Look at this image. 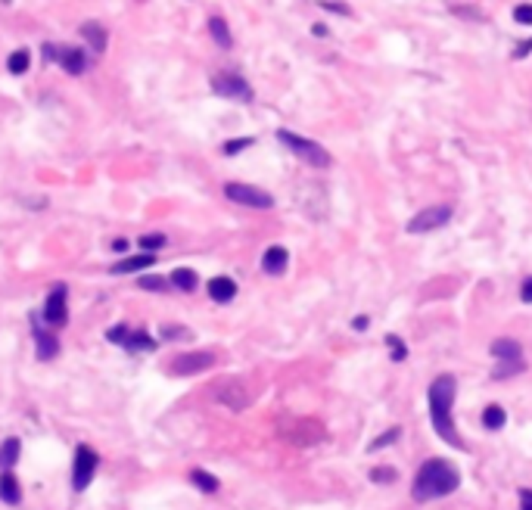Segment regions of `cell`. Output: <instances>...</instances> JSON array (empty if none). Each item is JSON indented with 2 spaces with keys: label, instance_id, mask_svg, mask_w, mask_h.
Instances as JSON below:
<instances>
[{
  "label": "cell",
  "instance_id": "obj_31",
  "mask_svg": "<svg viewBox=\"0 0 532 510\" xmlns=\"http://www.w3.org/2000/svg\"><path fill=\"white\" fill-rule=\"evenodd\" d=\"M398 433H402V429H398V426H392V429H389L386 435H380V439H374V442H370V445H368V451H380V448H386V445H392V442L398 439Z\"/></svg>",
  "mask_w": 532,
  "mask_h": 510
},
{
  "label": "cell",
  "instance_id": "obj_21",
  "mask_svg": "<svg viewBox=\"0 0 532 510\" xmlns=\"http://www.w3.org/2000/svg\"><path fill=\"white\" fill-rule=\"evenodd\" d=\"M31 65V53L25 50V47H19V50H13L10 56H6V69L13 72V75H25Z\"/></svg>",
  "mask_w": 532,
  "mask_h": 510
},
{
  "label": "cell",
  "instance_id": "obj_38",
  "mask_svg": "<svg viewBox=\"0 0 532 510\" xmlns=\"http://www.w3.org/2000/svg\"><path fill=\"white\" fill-rule=\"evenodd\" d=\"M520 504H523V510H532V488H523L520 492Z\"/></svg>",
  "mask_w": 532,
  "mask_h": 510
},
{
  "label": "cell",
  "instance_id": "obj_28",
  "mask_svg": "<svg viewBox=\"0 0 532 510\" xmlns=\"http://www.w3.org/2000/svg\"><path fill=\"white\" fill-rule=\"evenodd\" d=\"M386 346L392 348V361H405L408 358V348H405V342L396 337V333H389L386 337Z\"/></svg>",
  "mask_w": 532,
  "mask_h": 510
},
{
  "label": "cell",
  "instance_id": "obj_18",
  "mask_svg": "<svg viewBox=\"0 0 532 510\" xmlns=\"http://www.w3.org/2000/svg\"><path fill=\"white\" fill-rule=\"evenodd\" d=\"M209 35L215 38V44L221 47V50H230V47H234V35H230L228 22H224L221 16H209Z\"/></svg>",
  "mask_w": 532,
  "mask_h": 510
},
{
  "label": "cell",
  "instance_id": "obj_41",
  "mask_svg": "<svg viewBox=\"0 0 532 510\" xmlns=\"http://www.w3.org/2000/svg\"><path fill=\"white\" fill-rule=\"evenodd\" d=\"M352 327H355V330H368V318H355Z\"/></svg>",
  "mask_w": 532,
  "mask_h": 510
},
{
  "label": "cell",
  "instance_id": "obj_2",
  "mask_svg": "<svg viewBox=\"0 0 532 510\" xmlns=\"http://www.w3.org/2000/svg\"><path fill=\"white\" fill-rule=\"evenodd\" d=\"M451 405H455V377L442 373L430 386V420H433L436 433L442 435V442H448L451 448H464L461 435L451 424Z\"/></svg>",
  "mask_w": 532,
  "mask_h": 510
},
{
  "label": "cell",
  "instance_id": "obj_8",
  "mask_svg": "<svg viewBox=\"0 0 532 510\" xmlns=\"http://www.w3.org/2000/svg\"><path fill=\"white\" fill-rule=\"evenodd\" d=\"M212 91L218 97H228V100H240V103H252V87L246 78L234 75V72H221V75L212 78Z\"/></svg>",
  "mask_w": 532,
  "mask_h": 510
},
{
  "label": "cell",
  "instance_id": "obj_5",
  "mask_svg": "<svg viewBox=\"0 0 532 510\" xmlns=\"http://www.w3.org/2000/svg\"><path fill=\"white\" fill-rule=\"evenodd\" d=\"M97 451L91 445H78L75 448V458H72V488L75 492H84V488L91 486V479H94L97 473Z\"/></svg>",
  "mask_w": 532,
  "mask_h": 510
},
{
  "label": "cell",
  "instance_id": "obj_23",
  "mask_svg": "<svg viewBox=\"0 0 532 510\" xmlns=\"http://www.w3.org/2000/svg\"><path fill=\"white\" fill-rule=\"evenodd\" d=\"M504 424H508V414H504V408L501 405H489V408H483V426L485 429H492V433H498Z\"/></svg>",
  "mask_w": 532,
  "mask_h": 510
},
{
  "label": "cell",
  "instance_id": "obj_10",
  "mask_svg": "<svg viewBox=\"0 0 532 510\" xmlns=\"http://www.w3.org/2000/svg\"><path fill=\"white\" fill-rule=\"evenodd\" d=\"M215 364V355L212 352H187V355H178L171 361V373L175 377H194V373H203Z\"/></svg>",
  "mask_w": 532,
  "mask_h": 510
},
{
  "label": "cell",
  "instance_id": "obj_3",
  "mask_svg": "<svg viewBox=\"0 0 532 510\" xmlns=\"http://www.w3.org/2000/svg\"><path fill=\"white\" fill-rule=\"evenodd\" d=\"M277 140H281L287 150L296 153L302 162H308L311 169H330V162H334V156H330L318 140H308V137H302V134H292V131H287V128L277 131Z\"/></svg>",
  "mask_w": 532,
  "mask_h": 510
},
{
  "label": "cell",
  "instance_id": "obj_30",
  "mask_svg": "<svg viewBox=\"0 0 532 510\" xmlns=\"http://www.w3.org/2000/svg\"><path fill=\"white\" fill-rule=\"evenodd\" d=\"M256 144V140L252 137H237V140H228V144H224V156H237V153H243L246 146H252Z\"/></svg>",
  "mask_w": 532,
  "mask_h": 510
},
{
  "label": "cell",
  "instance_id": "obj_16",
  "mask_svg": "<svg viewBox=\"0 0 532 510\" xmlns=\"http://www.w3.org/2000/svg\"><path fill=\"white\" fill-rule=\"evenodd\" d=\"M287 249L283 246H268L265 249V255H262V268L268 274H283V268H287Z\"/></svg>",
  "mask_w": 532,
  "mask_h": 510
},
{
  "label": "cell",
  "instance_id": "obj_7",
  "mask_svg": "<svg viewBox=\"0 0 532 510\" xmlns=\"http://www.w3.org/2000/svg\"><path fill=\"white\" fill-rule=\"evenodd\" d=\"M65 296H69L65 284H56L47 293L44 308H41V318L47 320V327H65V320H69V302H65Z\"/></svg>",
  "mask_w": 532,
  "mask_h": 510
},
{
  "label": "cell",
  "instance_id": "obj_20",
  "mask_svg": "<svg viewBox=\"0 0 532 510\" xmlns=\"http://www.w3.org/2000/svg\"><path fill=\"white\" fill-rule=\"evenodd\" d=\"M196 284H199V277L194 268H175L171 271V286H178V290L190 293V290H196Z\"/></svg>",
  "mask_w": 532,
  "mask_h": 510
},
{
  "label": "cell",
  "instance_id": "obj_27",
  "mask_svg": "<svg viewBox=\"0 0 532 510\" xmlns=\"http://www.w3.org/2000/svg\"><path fill=\"white\" fill-rule=\"evenodd\" d=\"M141 246H143V252L162 249V246H165V233H143V237H141Z\"/></svg>",
  "mask_w": 532,
  "mask_h": 510
},
{
  "label": "cell",
  "instance_id": "obj_26",
  "mask_svg": "<svg viewBox=\"0 0 532 510\" xmlns=\"http://www.w3.org/2000/svg\"><path fill=\"white\" fill-rule=\"evenodd\" d=\"M370 479L380 482V486H383V482L389 486V482L398 479V470H396V467H374V470H370Z\"/></svg>",
  "mask_w": 532,
  "mask_h": 510
},
{
  "label": "cell",
  "instance_id": "obj_14",
  "mask_svg": "<svg viewBox=\"0 0 532 510\" xmlns=\"http://www.w3.org/2000/svg\"><path fill=\"white\" fill-rule=\"evenodd\" d=\"M35 342H38V358L41 361H50V358H56L59 355V339L53 337V333L41 330L38 324H35Z\"/></svg>",
  "mask_w": 532,
  "mask_h": 510
},
{
  "label": "cell",
  "instance_id": "obj_19",
  "mask_svg": "<svg viewBox=\"0 0 532 510\" xmlns=\"http://www.w3.org/2000/svg\"><path fill=\"white\" fill-rule=\"evenodd\" d=\"M0 498H3L6 504H19V501H22V486H19V479L10 473V470L0 476Z\"/></svg>",
  "mask_w": 532,
  "mask_h": 510
},
{
  "label": "cell",
  "instance_id": "obj_11",
  "mask_svg": "<svg viewBox=\"0 0 532 510\" xmlns=\"http://www.w3.org/2000/svg\"><path fill=\"white\" fill-rule=\"evenodd\" d=\"M215 399L221 401L224 408H230V411H243V408L249 405V392H246V386H243V382H237V380L218 382Z\"/></svg>",
  "mask_w": 532,
  "mask_h": 510
},
{
  "label": "cell",
  "instance_id": "obj_24",
  "mask_svg": "<svg viewBox=\"0 0 532 510\" xmlns=\"http://www.w3.org/2000/svg\"><path fill=\"white\" fill-rule=\"evenodd\" d=\"M19 451H22V448H19V439H6L3 445H0V464L10 470L19 461Z\"/></svg>",
  "mask_w": 532,
  "mask_h": 510
},
{
  "label": "cell",
  "instance_id": "obj_15",
  "mask_svg": "<svg viewBox=\"0 0 532 510\" xmlns=\"http://www.w3.org/2000/svg\"><path fill=\"white\" fill-rule=\"evenodd\" d=\"M209 296H212V302H230L237 296V284L230 277H212L209 280Z\"/></svg>",
  "mask_w": 532,
  "mask_h": 510
},
{
  "label": "cell",
  "instance_id": "obj_4",
  "mask_svg": "<svg viewBox=\"0 0 532 510\" xmlns=\"http://www.w3.org/2000/svg\"><path fill=\"white\" fill-rule=\"evenodd\" d=\"M492 358L498 361V367L492 371V377L495 380H504V377H514V373H520L523 367V346L517 339H495L492 342Z\"/></svg>",
  "mask_w": 532,
  "mask_h": 510
},
{
  "label": "cell",
  "instance_id": "obj_42",
  "mask_svg": "<svg viewBox=\"0 0 532 510\" xmlns=\"http://www.w3.org/2000/svg\"><path fill=\"white\" fill-rule=\"evenodd\" d=\"M311 31H315L318 38H324V35H327V25H321V22H318V25H315V29H311Z\"/></svg>",
  "mask_w": 532,
  "mask_h": 510
},
{
  "label": "cell",
  "instance_id": "obj_29",
  "mask_svg": "<svg viewBox=\"0 0 532 510\" xmlns=\"http://www.w3.org/2000/svg\"><path fill=\"white\" fill-rule=\"evenodd\" d=\"M318 6H321V10H327V13H336V16H343V19L352 16V10L345 3H339V0H318Z\"/></svg>",
  "mask_w": 532,
  "mask_h": 510
},
{
  "label": "cell",
  "instance_id": "obj_6",
  "mask_svg": "<svg viewBox=\"0 0 532 510\" xmlns=\"http://www.w3.org/2000/svg\"><path fill=\"white\" fill-rule=\"evenodd\" d=\"M224 196H228L230 203L246 206V209H271V206H274V196H271V193L258 190V187H252V184H237V180L224 184Z\"/></svg>",
  "mask_w": 532,
  "mask_h": 510
},
{
  "label": "cell",
  "instance_id": "obj_36",
  "mask_svg": "<svg viewBox=\"0 0 532 510\" xmlns=\"http://www.w3.org/2000/svg\"><path fill=\"white\" fill-rule=\"evenodd\" d=\"M59 59V50L53 44H44V63H56Z\"/></svg>",
  "mask_w": 532,
  "mask_h": 510
},
{
  "label": "cell",
  "instance_id": "obj_25",
  "mask_svg": "<svg viewBox=\"0 0 532 510\" xmlns=\"http://www.w3.org/2000/svg\"><path fill=\"white\" fill-rule=\"evenodd\" d=\"M190 482H194L196 488H203V492H218V479L212 473H205V470H194V473H190Z\"/></svg>",
  "mask_w": 532,
  "mask_h": 510
},
{
  "label": "cell",
  "instance_id": "obj_35",
  "mask_svg": "<svg viewBox=\"0 0 532 510\" xmlns=\"http://www.w3.org/2000/svg\"><path fill=\"white\" fill-rule=\"evenodd\" d=\"M165 339H187L190 333H187V327H165Z\"/></svg>",
  "mask_w": 532,
  "mask_h": 510
},
{
  "label": "cell",
  "instance_id": "obj_17",
  "mask_svg": "<svg viewBox=\"0 0 532 510\" xmlns=\"http://www.w3.org/2000/svg\"><path fill=\"white\" fill-rule=\"evenodd\" d=\"M81 38H84V41H88L91 47H94L97 53H103L106 44H109V31H106L103 25H97V22H84V25H81Z\"/></svg>",
  "mask_w": 532,
  "mask_h": 510
},
{
  "label": "cell",
  "instance_id": "obj_39",
  "mask_svg": "<svg viewBox=\"0 0 532 510\" xmlns=\"http://www.w3.org/2000/svg\"><path fill=\"white\" fill-rule=\"evenodd\" d=\"M529 50H532V41H520V47H517V56H526Z\"/></svg>",
  "mask_w": 532,
  "mask_h": 510
},
{
  "label": "cell",
  "instance_id": "obj_37",
  "mask_svg": "<svg viewBox=\"0 0 532 510\" xmlns=\"http://www.w3.org/2000/svg\"><path fill=\"white\" fill-rule=\"evenodd\" d=\"M520 299H523V302H532V277L523 280V286H520Z\"/></svg>",
  "mask_w": 532,
  "mask_h": 510
},
{
  "label": "cell",
  "instance_id": "obj_40",
  "mask_svg": "<svg viewBox=\"0 0 532 510\" xmlns=\"http://www.w3.org/2000/svg\"><path fill=\"white\" fill-rule=\"evenodd\" d=\"M112 249H116V252H125V249H128V240H112Z\"/></svg>",
  "mask_w": 532,
  "mask_h": 510
},
{
  "label": "cell",
  "instance_id": "obj_9",
  "mask_svg": "<svg viewBox=\"0 0 532 510\" xmlns=\"http://www.w3.org/2000/svg\"><path fill=\"white\" fill-rule=\"evenodd\" d=\"M448 221H451V206H430V209H421L408 221V233L439 231V227H445Z\"/></svg>",
  "mask_w": 532,
  "mask_h": 510
},
{
  "label": "cell",
  "instance_id": "obj_12",
  "mask_svg": "<svg viewBox=\"0 0 532 510\" xmlns=\"http://www.w3.org/2000/svg\"><path fill=\"white\" fill-rule=\"evenodd\" d=\"M156 265V255L152 252H141V255H131V258H122L109 268V274H137V271H146V268Z\"/></svg>",
  "mask_w": 532,
  "mask_h": 510
},
{
  "label": "cell",
  "instance_id": "obj_1",
  "mask_svg": "<svg viewBox=\"0 0 532 510\" xmlns=\"http://www.w3.org/2000/svg\"><path fill=\"white\" fill-rule=\"evenodd\" d=\"M457 486H461V473L448 461L433 458L417 470L414 482H411V495H414V501L423 504V501H436V498H445V495L457 492Z\"/></svg>",
  "mask_w": 532,
  "mask_h": 510
},
{
  "label": "cell",
  "instance_id": "obj_13",
  "mask_svg": "<svg viewBox=\"0 0 532 510\" xmlns=\"http://www.w3.org/2000/svg\"><path fill=\"white\" fill-rule=\"evenodd\" d=\"M59 65H63L69 75H81V72H88V56H84L78 47H65V50H59V59H56Z\"/></svg>",
  "mask_w": 532,
  "mask_h": 510
},
{
  "label": "cell",
  "instance_id": "obj_22",
  "mask_svg": "<svg viewBox=\"0 0 532 510\" xmlns=\"http://www.w3.org/2000/svg\"><path fill=\"white\" fill-rule=\"evenodd\" d=\"M125 348H128V352H152V348H156V339L146 337V330H131L128 339H125Z\"/></svg>",
  "mask_w": 532,
  "mask_h": 510
},
{
  "label": "cell",
  "instance_id": "obj_34",
  "mask_svg": "<svg viewBox=\"0 0 532 510\" xmlns=\"http://www.w3.org/2000/svg\"><path fill=\"white\" fill-rule=\"evenodd\" d=\"M141 290H165V280L162 277H141Z\"/></svg>",
  "mask_w": 532,
  "mask_h": 510
},
{
  "label": "cell",
  "instance_id": "obj_32",
  "mask_svg": "<svg viewBox=\"0 0 532 510\" xmlns=\"http://www.w3.org/2000/svg\"><path fill=\"white\" fill-rule=\"evenodd\" d=\"M514 19L520 25H532V3H517L514 6Z\"/></svg>",
  "mask_w": 532,
  "mask_h": 510
},
{
  "label": "cell",
  "instance_id": "obj_33",
  "mask_svg": "<svg viewBox=\"0 0 532 510\" xmlns=\"http://www.w3.org/2000/svg\"><path fill=\"white\" fill-rule=\"evenodd\" d=\"M128 327H125V324H118V327H112V330L109 333H106V339H109V342H116V346H125V339H128Z\"/></svg>",
  "mask_w": 532,
  "mask_h": 510
}]
</instances>
